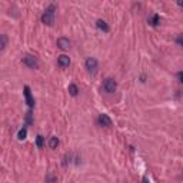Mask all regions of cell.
Masks as SVG:
<instances>
[{"mask_svg":"<svg viewBox=\"0 0 183 183\" xmlns=\"http://www.w3.org/2000/svg\"><path fill=\"white\" fill-rule=\"evenodd\" d=\"M54 13H56V4H50L41 15V23H45L47 26H53L54 23Z\"/></svg>","mask_w":183,"mask_h":183,"instance_id":"6da1fadb","label":"cell"},{"mask_svg":"<svg viewBox=\"0 0 183 183\" xmlns=\"http://www.w3.org/2000/svg\"><path fill=\"white\" fill-rule=\"evenodd\" d=\"M116 89H117V82H116L115 79L113 77L105 79V82H103V85H102V90H103L105 93L112 94L116 92Z\"/></svg>","mask_w":183,"mask_h":183,"instance_id":"7a4b0ae2","label":"cell"},{"mask_svg":"<svg viewBox=\"0 0 183 183\" xmlns=\"http://www.w3.org/2000/svg\"><path fill=\"white\" fill-rule=\"evenodd\" d=\"M22 62L30 69H39V60H37V57L33 56V54H24Z\"/></svg>","mask_w":183,"mask_h":183,"instance_id":"3957f363","label":"cell"},{"mask_svg":"<svg viewBox=\"0 0 183 183\" xmlns=\"http://www.w3.org/2000/svg\"><path fill=\"white\" fill-rule=\"evenodd\" d=\"M85 66H86L87 72L90 75H96L97 73V69H99V63L94 57H87L86 62H85Z\"/></svg>","mask_w":183,"mask_h":183,"instance_id":"277c9868","label":"cell"},{"mask_svg":"<svg viewBox=\"0 0 183 183\" xmlns=\"http://www.w3.org/2000/svg\"><path fill=\"white\" fill-rule=\"evenodd\" d=\"M97 123H99V126L109 127V126H112V119H110L107 115L102 113V115H99V117H97Z\"/></svg>","mask_w":183,"mask_h":183,"instance_id":"5b68a950","label":"cell"},{"mask_svg":"<svg viewBox=\"0 0 183 183\" xmlns=\"http://www.w3.org/2000/svg\"><path fill=\"white\" fill-rule=\"evenodd\" d=\"M24 99H26V103H27V106H29L30 109L34 106V99L32 97V93H30V89H29V86H24Z\"/></svg>","mask_w":183,"mask_h":183,"instance_id":"8992f818","label":"cell"},{"mask_svg":"<svg viewBox=\"0 0 183 183\" xmlns=\"http://www.w3.org/2000/svg\"><path fill=\"white\" fill-rule=\"evenodd\" d=\"M57 64H59L60 68H69V64H70V57L66 56V54H60L57 57Z\"/></svg>","mask_w":183,"mask_h":183,"instance_id":"52a82bcc","label":"cell"},{"mask_svg":"<svg viewBox=\"0 0 183 183\" xmlns=\"http://www.w3.org/2000/svg\"><path fill=\"white\" fill-rule=\"evenodd\" d=\"M57 47L62 49V50H68L70 47V40L66 37H60L57 39Z\"/></svg>","mask_w":183,"mask_h":183,"instance_id":"ba28073f","label":"cell"},{"mask_svg":"<svg viewBox=\"0 0 183 183\" xmlns=\"http://www.w3.org/2000/svg\"><path fill=\"white\" fill-rule=\"evenodd\" d=\"M96 26H97V29L103 30V32H109V24L105 22V20L99 19V20H97V22H96Z\"/></svg>","mask_w":183,"mask_h":183,"instance_id":"9c48e42d","label":"cell"},{"mask_svg":"<svg viewBox=\"0 0 183 183\" xmlns=\"http://www.w3.org/2000/svg\"><path fill=\"white\" fill-rule=\"evenodd\" d=\"M147 22H149V24H152V26H157L159 23H160V17H159V15H152L147 19Z\"/></svg>","mask_w":183,"mask_h":183,"instance_id":"30bf717a","label":"cell"},{"mask_svg":"<svg viewBox=\"0 0 183 183\" xmlns=\"http://www.w3.org/2000/svg\"><path fill=\"white\" fill-rule=\"evenodd\" d=\"M59 137H56V136H52V137L49 139V147L50 149H56L57 146H59Z\"/></svg>","mask_w":183,"mask_h":183,"instance_id":"8fae6325","label":"cell"},{"mask_svg":"<svg viewBox=\"0 0 183 183\" xmlns=\"http://www.w3.org/2000/svg\"><path fill=\"white\" fill-rule=\"evenodd\" d=\"M26 137H27V126H24L17 132V139H19V140H24Z\"/></svg>","mask_w":183,"mask_h":183,"instance_id":"7c38bea8","label":"cell"},{"mask_svg":"<svg viewBox=\"0 0 183 183\" xmlns=\"http://www.w3.org/2000/svg\"><path fill=\"white\" fill-rule=\"evenodd\" d=\"M69 93H70L72 96H77L79 89H77V86H76L75 83H72V85H69Z\"/></svg>","mask_w":183,"mask_h":183,"instance_id":"4fadbf2b","label":"cell"},{"mask_svg":"<svg viewBox=\"0 0 183 183\" xmlns=\"http://www.w3.org/2000/svg\"><path fill=\"white\" fill-rule=\"evenodd\" d=\"M43 145H45V137H43L41 135H37L36 136V146H37L39 149H41Z\"/></svg>","mask_w":183,"mask_h":183,"instance_id":"5bb4252c","label":"cell"},{"mask_svg":"<svg viewBox=\"0 0 183 183\" xmlns=\"http://www.w3.org/2000/svg\"><path fill=\"white\" fill-rule=\"evenodd\" d=\"M0 40H2V43H0V50L3 52L4 49H6V45H7V37H6V34H2V36H0Z\"/></svg>","mask_w":183,"mask_h":183,"instance_id":"9a60e30c","label":"cell"},{"mask_svg":"<svg viewBox=\"0 0 183 183\" xmlns=\"http://www.w3.org/2000/svg\"><path fill=\"white\" fill-rule=\"evenodd\" d=\"M56 182H57L56 176H53L52 173H47V176H46V183H56Z\"/></svg>","mask_w":183,"mask_h":183,"instance_id":"2e32d148","label":"cell"},{"mask_svg":"<svg viewBox=\"0 0 183 183\" xmlns=\"http://www.w3.org/2000/svg\"><path fill=\"white\" fill-rule=\"evenodd\" d=\"M176 43H177V45H179L180 47L183 49V34H179V36H177V39H176Z\"/></svg>","mask_w":183,"mask_h":183,"instance_id":"e0dca14e","label":"cell"},{"mask_svg":"<svg viewBox=\"0 0 183 183\" xmlns=\"http://www.w3.org/2000/svg\"><path fill=\"white\" fill-rule=\"evenodd\" d=\"M70 162H72V155H66V156H64V160H63V164H64V166H66V164H68V163H70Z\"/></svg>","mask_w":183,"mask_h":183,"instance_id":"ac0fdd59","label":"cell"},{"mask_svg":"<svg viewBox=\"0 0 183 183\" xmlns=\"http://www.w3.org/2000/svg\"><path fill=\"white\" fill-rule=\"evenodd\" d=\"M30 123H32V112L29 110L26 113V124H30Z\"/></svg>","mask_w":183,"mask_h":183,"instance_id":"d6986e66","label":"cell"},{"mask_svg":"<svg viewBox=\"0 0 183 183\" xmlns=\"http://www.w3.org/2000/svg\"><path fill=\"white\" fill-rule=\"evenodd\" d=\"M177 77H179V82L183 83V72H179V73H177Z\"/></svg>","mask_w":183,"mask_h":183,"instance_id":"ffe728a7","label":"cell"},{"mask_svg":"<svg viewBox=\"0 0 183 183\" xmlns=\"http://www.w3.org/2000/svg\"><path fill=\"white\" fill-rule=\"evenodd\" d=\"M177 4H179V6H183V2H177Z\"/></svg>","mask_w":183,"mask_h":183,"instance_id":"44dd1931","label":"cell"},{"mask_svg":"<svg viewBox=\"0 0 183 183\" xmlns=\"http://www.w3.org/2000/svg\"><path fill=\"white\" fill-rule=\"evenodd\" d=\"M143 183H147V179H146V177H143Z\"/></svg>","mask_w":183,"mask_h":183,"instance_id":"7402d4cb","label":"cell"}]
</instances>
